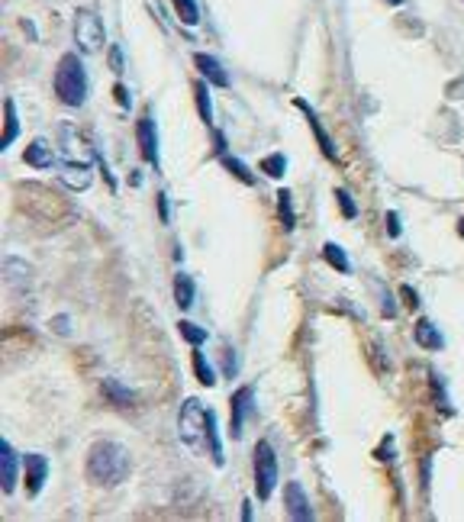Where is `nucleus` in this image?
I'll return each instance as SVG.
<instances>
[{"label": "nucleus", "instance_id": "36", "mask_svg": "<svg viewBox=\"0 0 464 522\" xmlns=\"http://www.w3.org/2000/svg\"><path fill=\"white\" fill-rule=\"evenodd\" d=\"M391 445H393V435H384V445L377 448V458H381V461H391L393 458V455H391Z\"/></svg>", "mask_w": 464, "mask_h": 522}, {"label": "nucleus", "instance_id": "42", "mask_svg": "<svg viewBox=\"0 0 464 522\" xmlns=\"http://www.w3.org/2000/svg\"><path fill=\"white\" fill-rule=\"evenodd\" d=\"M387 4H393V7H400V4H403V0H387Z\"/></svg>", "mask_w": 464, "mask_h": 522}, {"label": "nucleus", "instance_id": "8", "mask_svg": "<svg viewBox=\"0 0 464 522\" xmlns=\"http://www.w3.org/2000/svg\"><path fill=\"white\" fill-rule=\"evenodd\" d=\"M135 139H139V152H143V159L159 168V129H155V120L149 113L135 123Z\"/></svg>", "mask_w": 464, "mask_h": 522}, {"label": "nucleus", "instance_id": "38", "mask_svg": "<svg viewBox=\"0 0 464 522\" xmlns=\"http://www.w3.org/2000/svg\"><path fill=\"white\" fill-rule=\"evenodd\" d=\"M216 155H226V139H223V133H216Z\"/></svg>", "mask_w": 464, "mask_h": 522}, {"label": "nucleus", "instance_id": "2", "mask_svg": "<svg viewBox=\"0 0 464 522\" xmlns=\"http://www.w3.org/2000/svg\"><path fill=\"white\" fill-rule=\"evenodd\" d=\"M133 471V461L126 455L123 445L110 442V439H100V442L90 445L88 452V478L94 484H104V487H116L123 484Z\"/></svg>", "mask_w": 464, "mask_h": 522}, {"label": "nucleus", "instance_id": "32", "mask_svg": "<svg viewBox=\"0 0 464 522\" xmlns=\"http://www.w3.org/2000/svg\"><path fill=\"white\" fill-rule=\"evenodd\" d=\"M52 332H58V336H72V319H68V316H55L52 319Z\"/></svg>", "mask_w": 464, "mask_h": 522}, {"label": "nucleus", "instance_id": "25", "mask_svg": "<svg viewBox=\"0 0 464 522\" xmlns=\"http://www.w3.org/2000/svg\"><path fill=\"white\" fill-rule=\"evenodd\" d=\"M174 10H178V19L184 27H197L200 23V7H197V0H171Z\"/></svg>", "mask_w": 464, "mask_h": 522}, {"label": "nucleus", "instance_id": "7", "mask_svg": "<svg viewBox=\"0 0 464 522\" xmlns=\"http://www.w3.org/2000/svg\"><path fill=\"white\" fill-rule=\"evenodd\" d=\"M251 409H255V387H239L232 393V439H239L245 432V419H249Z\"/></svg>", "mask_w": 464, "mask_h": 522}, {"label": "nucleus", "instance_id": "39", "mask_svg": "<svg viewBox=\"0 0 464 522\" xmlns=\"http://www.w3.org/2000/svg\"><path fill=\"white\" fill-rule=\"evenodd\" d=\"M403 297H406V303H410V307H416V293H413V287H403Z\"/></svg>", "mask_w": 464, "mask_h": 522}, {"label": "nucleus", "instance_id": "28", "mask_svg": "<svg viewBox=\"0 0 464 522\" xmlns=\"http://www.w3.org/2000/svg\"><path fill=\"white\" fill-rule=\"evenodd\" d=\"M261 171H265L268 177H284L287 159L284 155H268V159H261Z\"/></svg>", "mask_w": 464, "mask_h": 522}, {"label": "nucleus", "instance_id": "10", "mask_svg": "<svg viewBox=\"0 0 464 522\" xmlns=\"http://www.w3.org/2000/svg\"><path fill=\"white\" fill-rule=\"evenodd\" d=\"M284 506H287V516L297 522H310L313 519V503L310 496H306V490L297 484V480H290L284 487Z\"/></svg>", "mask_w": 464, "mask_h": 522}, {"label": "nucleus", "instance_id": "18", "mask_svg": "<svg viewBox=\"0 0 464 522\" xmlns=\"http://www.w3.org/2000/svg\"><path fill=\"white\" fill-rule=\"evenodd\" d=\"M19 136V116H17V104L13 100H4V139H0V149L7 152Z\"/></svg>", "mask_w": 464, "mask_h": 522}, {"label": "nucleus", "instance_id": "37", "mask_svg": "<svg viewBox=\"0 0 464 522\" xmlns=\"http://www.w3.org/2000/svg\"><path fill=\"white\" fill-rule=\"evenodd\" d=\"M159 213H161V222L171 220V210H168V194H159Z\"/></svg>", "mask_w": 464, "mask_h": 522}, {"label": "nucleus", "instance_id": "29", "mask_svg": "<svg viewBox=\"0 0 464 522\" xmlns=\"http://www.w3.org/2000/svg\"><path fill=\"white\" fill-rule=\"evenodd\" d=\"M336 197H339V206H342V213H345V220H355L358 206H355V200H352V194L339 187V191H336Z\"/></svg>", "mask_w": 464, "mask_h": 522}, {"label": "nucleus", "instance_id": "6", "mask_svg": "<svg viewBox=\"0 0 464 522\" xmlns=\"http://www.w3.org/2000/svg\"><path fill=\"white\" fill-rule=\"evenodd\" d=\"M100 155L88 145V139L74 129L72 123H65L58 129V161H72V165H94Z\"/></svg>", "mask_w": 464, "mask_h": 522}, {"label": "nucleus", "instance_id": "26", "mask_svg": "<svg viewBox=\"0 0 464 522\" xmlns=\"http://www.w3.org/2000/svg\"><path fill=\"white\" fill-rule=\"evenodd\" d=\"M178 329H181V336L188 339L190 346H204L206 339H210V332H206V329H200L197 323H188V319H181Z\"/></svg>", "mask_w": 464, "mask_h": 522}, {"label": "nucleus", "instance_id": "19", "mask_svg": "<svg viewBox=\"0 0 464 522\" xmlns=\"http://www.w3.org/2000/svg\"><path fill=\"white\" fill-rule=\"evenodd\" d=\"M194 297H197L194 277H190L188 271H178V275H174V303H178L181 310H190V307H194Z\"/></svg>", "mask_w": 464, "mask_h": 522}, {"label": "nucleus", "instance_id": "21", "mask_svg": "<svg viewBox=\"0 0 464 522\" xmlns=\"http://www.w3.org/2000/svg\"><path fill=\"white\" fill-rule=\"evenodd\" d=\"M194 97H197V110H200V120L206 126H213V104H210V84L204 81H194Z\"/></svg>", "mask_w": 464, "mask_h": 522}, {"label": "nucleus", "instance_id": "13", "mask_svg": "<svg viewBox=\"0 0 464 522\" xmlns=\"http://www.w3.org/2000/svg\"><path fill=\"white\" fill-rule=\"evenodd\" d=\"M297 106H300V113L306 116V123H310V129H313V136H316V142H320V149H322V155L329 161H336L339 155H336V145H332V136L322 129V123H320V116H316V110H313L306 100H297Z\"/></svg>", "mask_w": 464, "mask_h": 522}, {"label": "nucleus", "instance_id": "4", "mask_svg": "<svg viewBox=\"0 0 464 522\" xmlns=\"http://www.w3.org/2000/svg\"><path fill=\"white\" fill-rule=\"evenodd\" d=\"M74 43L84 55H97L104 49L107 29H104V19L94 10H78L74 13Z\"/></svg>", "mask_w": 464, "mask_h": 522}, {"label": "nucleus", "instance_id": "11", "mask_svg": "<svg viewBox=\"0 0 464 522\" xmlns=\"http://www.w3.org/2000/svg\"><path fill=\"white\" fill-rule=\"evenodd\" d=\"M58 177L68 191H88L94 184V165H72V161H58Z\"/></svg>", "mask_w": 464, "mask_h": 522}, {"label": "nucleus", "instance_id": "14", "mask_svg": "<svg viewBox=\"0 0 464 522\" xmlns=\"http://www.w3.org/2000/svg\"><path fill=\"white\" fill-rule=\"evenodd\" d=\"M194 65L210 84H216V88H229V74H226V68L220 65V58H213V55H206V52H197Z\"/></svg>", "mask_w": 464, "mask_h": 522}, {"label": "nucleus", "instance_id": "40", "mask_svg": "<svg viewBox=\"0 0 464 522\" xmlns=\"http://www.w3.org/2000/svg\"><path fill=\"white\" fill-rule=\"evenodd\" d=\"M129 184L139 187V184H143V175H139V171H133V175H129Z\"/></svg>", "mask_w": 464, "mask_h": 522}, {"label": "nucleus", "instance_id": "5", "mask_svg": "<svg viewBox=\"0 0 464 522\" xmlns=\"http://www.w3.org/2000/svg\"><path fill=\"white\" fill-rule=\"evenodd\" d=\"M277 487V458L265 439L255 445V496L259 500H271Z\"/></svg>", "mask_w": 464, "mask_h": 522}, {"label": "nucleus", "instance_id": "16", "mask_svg": "<svg viewBox=\"0 0 464 522\" xmlns=\"http://www.w3.org/2000/svg\"><path fill=\"white\" fill-rule=\"evenodd\" d=\"M104 397L113 403V407H120V409H126V407H135V390H129L126 384H120L116 378H104Z\"/></svg>", "mask_w": 464, "mask_h": 522}, {"label": "nucleus", "instance_id": "1", "mask_svg": "<svg viewBox=\"0 0 464 522\" xmlns=\"http://www.w3.org/2000/svg\"><path fill=\"white\" fill-rule=\"evenodd\" d=\"M178 435L181 442L188 445L190 452H204L223 468L226 458H223V442H220V429H216V413L200 403L197 397H188L181 403V413H178Z\"/></svg>", "mask_w": 464, "mask_h": 522}, {"label": "nucleus", "instance_id": "27", "mask_svg": "<svg viewBox=\"0 0 464 522\" xmlns=\"http://www.w3.org/2000/svg\"><path fill=\"white\" fill-rule=\"evenodd\" d=\"M223 168H229V175L232 177H239L242 184H255V175H251L249 168H245V161H239V159H229V155H223Z\"/></svg>", "mask_w": 464, "mask_h": 522}, {"label": "nucleus", "instance_id": "35", "mask_svg": "<svg viewBox=\"0 0 464 522\" xmlns=\"http://www.w3.org/2000/svg\"><path fill=\"white\" fill-rule=\"evenodd\" d=\"M236 371H239V364H236V352L226 348V378H236Z\"/></svg>", "mask_w": 464, "mask_h": 522}, {"label": "nucleus", "instance_id": "22", "mask_svg": "<svg viewBox=\"0 0 464 522\" xmlns=\"http://www.w3.org/2000/svg\"><path fill=\"white\" fill-rule=\"evenodd\" d=\"M190 362H194V374H197V381L204 384V387H213L216 384V371L206 364L204 352H200V346H194V352H190Z\"/></svg>", "mask_w": 464, "mask_h": 522}, {"label": "nucleus", "instance_id": "34", "mask_svg": "<svg viewBox=\"0 0 464 522\" xmlns=\"http://www.w3.org/2000/svg\"><path fill=\"white\" fill-rule=\"evenodd\" d=\"M113 97H116V104L123 106V110H129V90H126L123 84H116L113 88Z\"/></svg>", "mask_w": 464, "mask_h": 522}, {"label": "nucleus", "instance_id": "9", "mask_svg": "<svg viewBox=\"0 0 464 522\" xmlns=\"http://www.w3.org/2000/svg\"><path fill=\"white\" fill-rule=\"evenodd\" d=\"M19 480V455L13 452V445L7 439H0V487L4 494H13Z\"/></svg>", "mask_w": 464, "mask_h": 522}, {"label": "nucleus", "instance_id": "17", "mask_svg": "<svg viewBox=\"0 0 464 522\" xmlns=\"http://www.w3.org/2000/svg\"><path fill=\"white\" fill-rule=\"evenodd\" d=\"M4 275H7L10 287L27 291L29 281H33V268H29L27 261H19V258H7V261H4Z\"/></svg>", "mask_w": 464, "mask_h": 522}, {"label": "nucleus", "instance_id": "20", "mask_svg": "<svg viewBox=\"0 0 464 522\" xmlns=\"http://www.w3.org/2000/svg\"><path fill=\"white\" fill-rule=\"evenodd\" d=\"M416 342H420L422 348H429V352H438V348L445 346V339H442V332H438L429 319H420L416 323Z\"/></svg>", "mask_w": 464, "mask_h": 522}, {"label": "nucleus", "instance_id": "15", "mask_svg": "<svg viewBox=\"0 0 464 522\" xmlns=\"http://www.w3.org/2000/svg\"><path fill=\"white\" fill-rule=\"evenodd\" d=\"M23 159H27V165H33L36 171H49V168H55V152H52V145L45 139H33L27 145V152H23Z\"/></svg>", "mask_w": 464, "mask_h": 522}, {"label": "nucleus", "instance_id": "31", "mask_svg": "<svg viewBox=\"0 0 464 522\" xmlns=\"http://www.w3.org/2000/svg\"><path fill=\"white\" fill-rule=\"evenodd\" d=\"M400 232H403V226H400V216H397V213H387V236H391V239H400Z\"/></svg>", "mask_w": 464, "mask_h": 522}, {"label": "nucleus", "instance_id": "24", "mask_svg": "<svg viewBox=\"0 0 464 522\" xmlns=\"http://www.w3.org/2000/svg\"><path fill=\"white\" fill-rule=\"evenodd\" d=\"M277 216H281V226L294 232L297 216H294V204H290V191H277Z\"/></svg>", "mask_w": 464, "mask_h": 522}, {"label": "nucleus", "instance_id": "41", "mask_svg": "<svg viewBox=\"0 0 464 522\" xmlns=\"http://www.w3.org/2000/svg\"><path fill=\"white\" fill-rule=\"evenodd\" d=\"M458 236H461V239H464V220L458 222Z\"/></svg>", "mask_w": 464, "mask_h": 522}, {"label": "nucleus", "instance_id": "23", "mask_svg": "<svg viewBox=\"0 0 464 522\" xmlns=\"http://www.w3.org/2000/svg\"><path fill=\"white\" fill-rule=\"evenodd\" d=\"M322 258H326L339 275H352V261H348V255L336 242H326V245H322Z\"/></svg>", "mask_w": 464, "mask_h": 522}, {"label": "nucleus", "instance_id": "33", "mask_svg": "<svg viewBox=\"0 0 464 522\" xmlns=\"http://www.w3.org/2000/svg\"><path fill=\"white\" fill-rule=\"evenodd\" d=\"M110 68H113L116 74L123 71V49H120V45H110Z\"/></svg>", "mask_w": 464, "mask_h": 522}, {"label": "nucleus", "instance_id": "12", "mask_svg": "<svg viewBox=\"0 0 464 522\" xmlns=\"http://www.w3.org/2000/svg\"><path fill=\"white\" fill-rule=\"evenodd\" d=\"M23 464H27V490L29 496H39L45 487V478H49V458L45 455H27L23 458Z\"/></svg>", "mask_w": 464, "mask_h": 522}, {"label": "nucleus", "instance_id": "3", "mask_svg": "<svg viewBox=\"0 0 464 522\" xmlns=\"http://www.w3.org/2000/svg\"><path fill=\"white\" fill-rule=\"evenodd\" d=\"M55 94L65 106H81L88 100V71L78 52H65L55 68Z\"/></svg>", "mask_w": 464, "mask_h": 522}, {"label": "nucleus", "instance_id": "30", "mask_svg": "<svg viewBox=\"0 0 464 522\" xmlns=\"http://www.w3.org/2000/svg\"><path fill=\"white\" fill-rule=\"evenodd\" d=\"M432 387H436L438 409H445V413H452V403H448V393H442V381H438V374H432Z\"/></svg>", "mask_w": 464, "mask_h": 522}]
</instances>
